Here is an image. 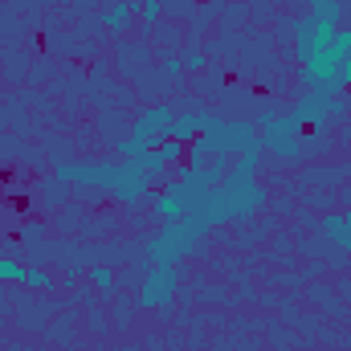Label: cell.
<instances>
[{
    "mask_svg": "<svg viewBox=\"0 0 351 351\" xmlns=\"http://www.w3.org/2000/svg\"><path fill=\"white\" fill-rule=\"evenodd\" d=\"M53 176L66 180V184H98V188H110L123 204L143 200L147 188H152V180H156V176L143 172L135 160H127V164H58Z\"/></svg>",
    "mask_w": 351,
    "mask_h": 351,
    "instance_id": "1",
    "label": "cell"
},
{
    "mask_svg": "<svg viewBox=\"0 0 351 351\" xmlns=\"http://www.w3.org/2000/svg\"><path fill=\"white\" fill-rule=\"evenodd\" d=\"M204 229H200V221L196 217H180V221H168L164 225V233L147 245V254H152V262L156 265H176L192 245H196V237H200Z\"/></svg>",
    "mask_w": 351,
    "mask_h": 351,
    "instance_id": "2",
    "label": "cell"
},
{
    "mask_svg": "<svg viewBox=\"0 0 351 351\" xmlns=\"http://www.w3.org/2000/svg\"><path fill=\"white\" fill-rule=\"evenodd\" d=\"M172 110L168 106H156V110H147L139 123H135V131H131V139L127 143H119V147H131V152H139V147H160V139H168V131H172Z\"/></svg>",
    "mask_w": 351,
    "mask_h": 351,
    "instance_id": "3",
    "label": "cell"
},
{
    "mask_svg": "<svg viewBox=\"0 0 351 351\" xmlns=\"http://www.w3.org/2000/svg\"><path fill=\"white\" fill-rule=\"evenodd\" d=\"M152 208H156V217H164V221H180V217H188L192 208H196V192L180 180V184H168L156 200H152Z\"/></svg>",
    "mask_w": 351,
    "mask_h": 351,
    "instance_id": "4",
    "label": "cell"
},
{
    "mask_svg": "<svg viewBox=\"0 0 351 351\" xmlns=\"http://www.w3.org/2000/svg\"><path fill=\"white\" fill-rule=\"evenodd\" d=\"M172 290H176V265H156V269L147 274V282H143L139 302H143V306H164V302L172 298Z\"/></svg>",
    "mask_w": 351,
    "mask_h": 351,
    "instance_id": "5",
    "label": "cell"
},
{
    "mask_svg": "<svg viewBox=\"0 0 351 351\" xmlns=\"http://www.w3.org/2000/svg\"><path fill=\"white\" fill-rule=\"evenodd\" d=\"M213 127H217V114H180V119H172L168 139H176V143H192L200 131H213Z\"/></svg>",
    "mask_w": 351,
    "mask_h": 351,
    "instance_id": "6",
    "label": "cell"
},
{
    "mask_svg": "<svg viewBox=\"0 0 351 351\" xmlns=\"http://www.w3.org/2000/svg\"><path fill=\"white\" fill-rule=\"evenodd\" d=\"M0 282H21V286L45 290V286H49V274L29 269V265H21V262H12V258H4V254H0Z\"/></svg>",
    "mask_w": 351,
    "mask_h": 351,
    "instance_id": "7",
    "label": "cell"
},
{
    "mask_svg": "<svg viewBox=\"0 0 351 351\" xmlns=\"http://www.w3.org/2000/svg\"><path fill=\"white\" fill-rule=\"evenodd\" d=\"M331 241H339L343 250L351 254V208L348 213H331V217H323V225H319Z\"/></svg>",
    "mask_w": 351,
    "mask_h": 351,
    "instance_id": "8",
    "label": "cell"
},
{
    "mask_svg": "<svg viewBox=\"0 0 351 351\" xmlns=\"http://www.w3.org/2000/svg\"><path fill=\"white\" fill-rule=\"evenodd\" d=\"M127 21H131V4H114L110 16H106V29H110V33H123Z\"/></svg>",
    "mask_w": 351,
    "mask_h": 351,
    "instance_id": "9",
    "label": "cell"
},
{
    "mask_svg": "<svg viewBox=\"0 0 351 351\" xmlns=\"http://www.w3.org/2000/svg\"><path fill=\"white\" fill-rule=\"evenodd\" d=\"M139 12H143V25H156L160 21V0H139Z\"/></svg>",
    "mask_w": 351,
    "mask_h": 351,
    "instance_id": "10",
    "label": "cell"
},
{
    "mask_svg": "<svg viewBox=\"0 0 351 351\" xmlns=\"http://www.w3.org/2000/svg\"><path fill=\"white\" fill-rule=\"evenodd\" d=\"M184 66H188V70H200V66H204V53H200V49H188V53H184Z\"/></svg>",
    "mask_w": 351,
    "mask_h": 351,
    "instance_id": "11",
    "label": "cell"
},
{
    "mask_svg": "<svg viewBox=\"0 0 351 351\" xmlns=\"http://www.w3.org/2000/svg\"><path fill=\"white\" fill-rule=\"evenodd\" d=\"M339 82H343V90H351V53L339 62Z\"/></svg>",
    "mask_w": 351,
    "mask_h": 351,
    "instance_id": "12",
    "label": "cell"
},
{
    "mask_svg": "<svg viewBox=\"0 0 351 351\" xmlns=\"http://www.w3.org/2000/svg\"><path fill=\"white\" fill-rule=\"evenodd\" d=\"M90 274H94V282H98L102 290H110V269H102V265H98V269H90Z\"/></svg>",
    "mask_w": 351,
    "mask_h": 351,
    "instance_id": "13",
    "label": "cell"
},
{
    "mask_svg": "<svg viewBox=\"0 0 351 351\" xmlns=\"http://www.w3.org/2000/svg\"><path fill=\"white\" fill-rule=\"evenodd\" d=\"M168 74H176V78L184 74V62H180V58H172V62H168Z\"/></svg>",
    "mask_w": 351,
    "mask_h": 351,
    "instance_id": "14",
    "label": "cell"
}]
</instances>
